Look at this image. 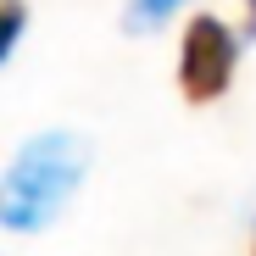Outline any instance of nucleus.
<instances>
[{
	"mask_svg": "<svg viewBox=\"0 0 256 256\" xmlns=\"http://www.w3.org/2000/svg\"><path fill=\"white\" fill-rule=\"evenodd\" d=\"M184 0H128V28H162Z\"/></svg>",
	"mask_w": 256,
	"mask_h": 256,
	"instance_id": "obj_4",
	"label": "nucleus"
},
{
	"mask_svg": "<svg viewBox=\"0 0 256 256\" xmlns=\"http://www.w3.org/2000/svg\"><path fill=\"white\" fill-rule=\"evenodd\" d=\"M234 67H240V34L223 22V17H190L184 28V45H178V90L184 100L195 106H212L228 95L234 84Z\"/></svg>",
	"mask_w": 256,
	"mask_h": 256,
	"instance_id": "obj_2",
	"label": "nucleus"
},
{
	"mask_svg": "<svg viewBox=\"0 0 256 256\" xmlns=\"http://www.w3.org/2000/svg\"><path fill=\"white\" fill-rule=\"evenodd\" d=\"M90 173V145L67 128L56 134H34L12 167L0 173V228L12 234H39L62 218V206Z\"/></svg>",
	"mask_w": 256,
	"mask_h": 256,
	"instance_id": "obj_1",
	"label": "nucleus"
},
{
	"mask_svg": "<svg viewBox=\"0 0 256 256\" xmlns=\"http://www.w3.org/2000/svg\"><path fill=\"white\" fill-rule=\"evenodd\" d=\"M245 34L256 39V0H245Z\"/></svg>",
	"mask_w": 256,
	"mask_h": 256,
	"instance_id": "obj_5",
	"label": "nucleus"
},
{
	"mask_svg": "<svg viewBox=\"0 0 256 256\" xmlns=\"http://www.w3.org/2000/svg\"><path fill=\"white\" fill-rule=\"evenodd\" d=\"M22 22H28V6H22V0H0V67L12 62L17 39H22Z\"/></svg>",
	"mask_w": 256,
	"mask_h": 256,
	"instance_id": "obj_3",
	"label": "nucleus"
}]
</instances>
